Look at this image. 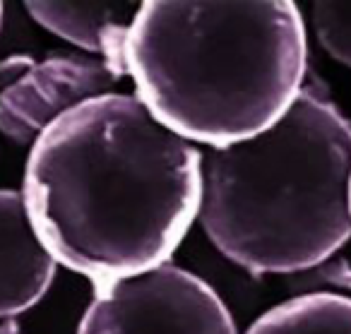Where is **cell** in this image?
Listing matches in <instances>:
<instances>
[{"label":"cell","instance_id":"obj_1","mask_svg":"<svg viewBox=\"0 0 351 334\" xmlns=\"http://www.w3.org/2000/svg\"><path fill=\"white\" fill-rule=\"evenodd\" d=\"M20 193L56 265L113 284L169 265L186 241L200 217L202 150L113 92L36 137Z\"/></svg>","mask_w":351,"mask_h":334},{"label":"cell","instance_id":"obj_2","mask_svg":"<svg viewBox=\"0 0 351 334\" xmlns=\"http://www.w3.org/2000/svg\"><path fill=\"white\" fill-rule=\"evenodd\" d=\"M308 29L291 0H145L125 36L132 97L197 150H229L298 102Z\"/></svg>","mask_w":351,"mask_h":334},{"label":"cell","instance_id":"obj_3","mask_svg":"<svg viewBox=\"0 0 351 334\" xmlns=\"http://www.w3.org/2000/svg\"><path fill=\"white\" fill-rule=\"evenodd\" d=\"M349 178L351 121L303 87L267 132L202 152L197 222L250 274H308L349 243Z\"/></svg>","mask_w":351,"mask_h":334},{"label":"cell","instance_id":"obj_4","mask_svg":"<svg viewBox=\"0 0 351 334\" xmlns=\"http://www.w3.org/2000/svg\"><path fill=\"white\" fill-rule=\"evenodd\" d=\"M77 334H239V327L205 279L169 262L94 286Z\"/></svg>","mask_w":351,"mask_h":334},{"label":"cell","instance_id":"obj_5","mask_svg":"<svg viewBox=\"0 0 351 334\" xmlns=\"http://www.w3.org/2000/svg\"><path fill=\"white\" fill-rule=\"evenodd\" d=\"M25 63L0 92V132L17 145L32 147L51 123L80 104L118 92L123 80L106 60L87 53H53Z\"/></svg>","mask_w":351,"mask_h":334},{"label":"cell","instance_id":"obj_6","mask_svg":"<svg viewBox=\"0 0 351 334\" xmlns=\"http://www.w3.org/2000/svg\"><path fill=\"white\" fill-rule=\"evenodd\" d=\"M56 265L39 243L17 190H0V320L34 308L56 279Z\"/></svg>","mask_w":351,"mask_h":334},{"label":"cell","instance_id":"obj_7","mask_svg":"<svg viewBox=\"0 0 351 334\" xmlns=\"http://www.w3.org/2000/svg\"><path fill=\"white\" fill-rule=\"evenodd\" d=\"M36 25L82 53L101 58L125 77V36L140 3L130 0H32L25 3Z\"/></svg>","mask_w":351,"mask_h":334},{"label":"cell","instance_id":"obj_8","mask_svg":"<svg viewBox=\"0 0 351 334\" xmlns=\"http://www.w3.org/2000/svg\"><path fill=\"white\" fill-rule=\"evenodd\" d=\"M243 334H351V298L313 289L265 310Z\"/></svg>","mask_w":351,"mask_h":334},{"label":"cell","instance_id":"obj_9","mask_svg":"<svg viewBox=\"0 0 351 334\" xmlns=\"http://www.w3.org/2000/svg\"><path fill=\"white\" fill-rule=\"evenodd\" d=\"M311 22L325 53L351 68V3L315 0L311 8Z\"/></svg>","mask_w":351,"mask_h":334},{"label":"cell","instance_id":"obj_10","mask_svg":"<svg viewBox=\"0 0 351 334\" xmlns=\"http://www.w3.org/2000/svg\"><path fill=\"white\" fill-rule=\"evenodd\" d=\"M306 284H308L306 291L325 289V291H335V294H344L351 298V262L344 255H335L325 265L317 267V270L308 272Z\"/></svg>","mask_w":351,"mask_h":334},{"label":"cell","instance_id":"obj_11","mask_svg":"<svg viewBox=\"0 0 351 334\" xmlns=\"http://www.w3.org/2000/svg\"><path fill=\"white\" fill-rule=\"evenodd\" d=\"M0 334H20L15 320H0Z\"/></svg>","mask_w":351,"mask_h":334},{"label":"cell","instance_id":"obj_12","mask_svg":"<svg viewBox=\"0 0 351 334\" xmlns=\"http://www.w3.org/2000/svg\"><path fill=\"white\" fill-rule=\"evenodd\" d=\"M349 217H351V178H349Z\"/></svg>","mask_w":351,"mask_h":334},{"label":"cell","instance_id":"obj_13","mask_svg":"<svg viewBox=\"0 0 351 334\" xmlns=\"http://www.w3.org/2000/svg\"><path fill=\"white\" fill-rule=\"evenodd\" d=\"M3 8H5V5H3V3H0V27H3Z\"/></svg>","mask_w":351,"mask_h":334}]
</instances>
